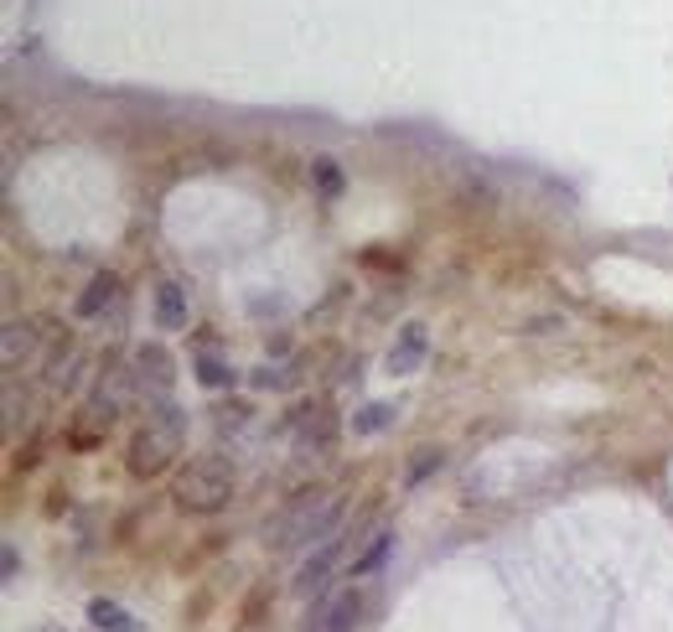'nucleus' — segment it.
Instances as JSON below:
<instances>
[{
  "label": "nucleus",
  "mask_w": 673,
  "mask_h": 632,
  "mask_svg": "<svg viewBox=\"0 0 673 632\" xmlns=\"http://www.w3.org/2000/svg\"><path fill=\"white\" fill-rule=\"evenodd\" d=\"M342 518V498L336 493H300L264 524V545L270 550H300V545H317L336 529Z\"/></svg>",
  "instance_id": "nucleus-1"
},
{
  "label": "nucleus",
  "mask_w": 673,
  "mask_h": 632,
  "mask_svg": "<svg viewBox=\"0 0 673 632\" xmlns=\"http://www.w3.org/2000/svg\"><path fill=\"white\" fill-rule=\"evenodd\" d=\"M234 488H238V477L228 461H219V456H192L177 472V482H172V498H177L181 514L213 518L234 503Z\"/></svg>",
  "instance_id": "nucleus-2"
},
{
  "label": "nucleus",
  "mask_w": 673,
  "mask_h": 632,
  "mask_svg": "<svg viewBox=\"0 0 673 632\" xmlns=\"http://www.w3.org/2000/svg\"><path fill=\"white\" fill-rule=\"evenodd\" d=\"M172 456H181V416L166 405L161 416H151L130 435V477L151 482V477H161L172 467Z\"/></svg>",
  "instance_id": "nucleus-3"
},
{
  "label": "nucleus",
  "mask_w": 673,
  "mask_h": 632,
  "mask_svg": "<svg viewBox=\"0 0 673 632\" xmlns=\"http://www.w3.org/2000/svg\"><path fill=\"white\" fill-rule=\"evenodd\" d=\"M425 353H430V327H425V321H404L399 337L389 342V353H383V368L394 378H410V374H420Z\"/></svg>",
  "instance_id": "nucleus-4"
},
{
  "label": "nucleus",
  "mask_w": 673,
  "mask_h": 632,
  "mask_svg": "<svg viewBox=\"0 0 673 632\" xmlns=\"http://www.w3.org/2000/svg\"><path fill=\"white\" fill-rule=\"evenodd\" d=\"M151 296H156V327L161 332H181V327H187V296H181L177 280H161Z\"/></svg>",
  "instance_id": "nucleus-5"
},
{
  "label": "nucleus",
  "mask_w": 673,
  "mask_h": 632,
  "mask_svg": "<svg viewBox=\"0 0 673 632\" xmlns=\"http://www.w3.org/2000/svg\"><path fill=\"white\" fill-rule=\"evenodd\" d=\"M336 554H342V545H336V539H327V545H321V554H311V560L300 565V575H296V596H311V592H321V586H327V575H332Z\"/></svg>",
  "instance_id": "nucleus-6"
},
{
  "label": "nucleus",
  "mask_w": 673,
  "mask_h": 632,
  "mask_svg": "<svg viewBox=\"0 0 673 632\" xmlns=\"http://www.w3.org/2000/svg\"><path fill=\"white\" fill-rule=\"evenodd\" d=\"M88 622H94V632H140V622L119 601H104V596H94L88 601Z\"/></svg>",
  "instance_id": "nucleus-7"
},
{
  "label": "nucleus",
  "mask_w": 673,
  "mask_h": 632,
  "mask_svg": "<svg viewBox=\"0 0 673 632\" xmlns=\"http://www.w3.org/2000/svg\"><path fill=\"white\" fill-rule=\"evenodd\" d=\"M357 617H363V601L357 592H342L321 617V632H357Z\"/></svg>",
  "instance_id": "nucleus-8"
},
{
  "label": "nucleus",
  "mask_w": 673,
  "mask_h": 632,
  "mask_svg": "<svg viewBox=\"0 0 673 632\" xmlns=\"http://www.w3.org/2000/svg\"><path fill=\"white\" fill-rule=\"evenodd\" d=\"M135 368H140V378H145V384H156V389H166V384H172V358L161 353V348H140Z\"/></svg>",
  "instance_id": "nucleus-9"
},
{
  "label": "nucleus",
  "mask_w": 673,
  "mask_h": 632,
  "mask_svg": "<svg viewBox=\"0 0 673 632\" xmlns=\"http://www.w3.org/2000/svg\"><path fill=\"white\" fill-rule=\"evenodd\" d=\"M311 187H317L327 202L342 198V166H336L332 156H317V161H311Z\"/></svg>",
  "instance_id": "nucleus-10"
},
{
  "label": "nucleus",
  "mask_w": 673,
  "mask_h": 632,
  "mask_svg": "<svg viewBox=\"0 0 673 632\" xmlns=\"http://www.w3.org/2000/svg\"><path fill=\"white\" fill-rule=\"evenodd\" d=\"M389 420H394V405L374 399V405H363V410L353 416V431L357 435H378V431H389Z\"/></svg>",
  "instance_id": "nucleus-11"
},
{
  "label": "nucleus",
  "mask_w": 673,
  "mask_h": 632,
  "mask_svg": "<svg viewBox=\"0 0 673 632\" xmlns=\"http://www.w3.org/2000/svg\"><path fill=\"white\" fill-rule=\"evenodd\" d=\"M119 285H115V276H94V285H88V296L79 301V316H99L104 312V301L115 296Z\"/></svg>",
  "instance_id": "nucleus-12"
},
{
  "label": "nucleus",
  "mask_w": 673,
  "mask_h": 632,
  "mask_svg": "<svg viewBox=\"0 0 673 632\" xmlns=\"http://www.w3.org/2000/svg\"><path fill=\"white\" fill-rule=\"evenodd\" d=\"M383 550H389V534H378V539H374V550H368V554H363V560L353 565V575H368V571H374L378 560H383Z\"/></svg>",
  "instance_id": "nucleus-13"
},
{
  "label": "nucleus",
  "mask_w": 673,
  "mask_h": 632,
  "mask_svg": "<svg viewBox=\"0 0 673 632\" xmlns=\"http://www.w3.org/2000/svg\"><path fill=\"white\" fill-rule=\"evenodd\" d=\"M430 467H440V452H415V461H410V482H420Z\"/></svg>",
  "instance_id": "nucleus-14"
},
{
  "label": "nucleus",
  "mask_w": 673,
  "mask_h": 632,
  "mask_svg": "<svg viewBox=\"0 0 673 632\" xmlns=\"http://www.w3.org/2000/svg\"><path fill=\"white\" fill-rule=\"evenodd\" d=\"M228 368H223V363H213V358H208V363H202V384H213V389H219V384H228Z\"/></svg>",
  "instance_id": "nucleus-15"
}]
</instances>
